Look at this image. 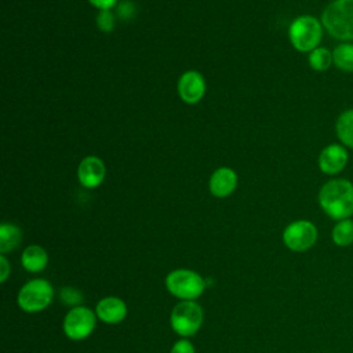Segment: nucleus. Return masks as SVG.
<instances>
[{"label":"nucleus","mask_w":353,"mask_h":353,"mask_svg":"<svg viewBox=\"0 0 353 353\" xmlns=\"http://www.w3.org/2000/svg\"><path fill=\"white\" fill-rule=\"evenodd\" d=\"M319 204L331 219L350 218L353 215V183L343 178L325 182L319 192Z\"/></svg>","instance_id":"f257e3e1"},{"label":"nucleus","mask_w":353,"mask_h":353,"mask_svg":"<svg viewBox=\"0 0 353 353\" xmlns=\"http://www.w3.org/2000/svg\"><path fill=\"white\" fill-rule=\"evenodd\" d=\"M323 28L341 41L353 40V0H332L321 14Z\"/></svg>","instance_id":"f03ea898"},{"label":"nucleus","mask_w":353,"mask_h":353,"mask_svg":"<svg viewBox=\"0 0 353 353\" xmlns=\"http://www.w3.org/2000/svg\"><path fill=\"white\" fill-rule=\"evenodd\" d=\"M323 29V23L317 18L301 15L291 22L288 37L292 47L299 52H312L321 41Z\"/></svg>","instance_id":"7ed1b4c3"},{"label":"nucleus","mask_w":353,"mask_h":353,"mask_svg":"<svg viewBox=\"0 0 353 353\" xmlns=\"http://www.w3.org/2000/svg\"><path fill=\"white\" fill-rule=\"evenodd\" d=\"M165 287L174 296L182 301H193L203 294L205 281L193 270L176 269L165 277Z\"/></svg>","instance_id":"20e7f679"},{"label":"nucleus","mask_w":353,"mask_h":353,"mask_svg":"<svg viewBox=\"0 0 353 353\" xmlns=\"http://www.w3.org/2000/svg\"><path fill=\"white\" fill-rule=\"evenodd\" d=\"M54 296L52 285L44 279L28 281L18 292V305L22 310L36 313L46 309Z\"/></svg>","instance_id":"39448f33"},{"label":"nucleus","mask_w":353,"mask_h":353,"mask_svg":"<svg viewBox=\"0 0 353 353\" xmlns=\"http://www.w3.org/2000/svg\"><path fill=\"white\" fill-rule=\"evenodd\" d=\"M203 323V310L194 301H182L176 303L171 312V327L182 335H194Z\"/></svg>","instance_id":"423d86ee"},{"label":"nucleus","mask_w":353,"mask_h":353,"mask_svg":"<svg viewBox=\"0 0 353 353\" xmlns=\"http://www.w3.org/2000/svg\"><path fill=\"white\" fill-rule=\"evenodd\" d=\"M317 228L313 222L298 219L291 222L283 232V241L287 248L295 252H303L312 248L317 241Z\"/></svg>","instance_id":"0eeeda50"},{"label":"nucleus","mask_w":353,"mask_h":353,"mask_svg":"<svg viewBox=\"0 0 353 353\" xmlns=\"http://www.w3.org/2000/svg\"><path fill=\"white\" fill-rule=\"evenodd\" d=\"M95 328V314L85 306H74L63 319V332L73 341L87 338Z\"/></svg>","instance_id":"6e6552de"},{"label":"nucleus","mask_w":353,"mask_h":353,"mask_svg":"<svg viewBox=\"0 0 353 353\" xmlns=\"http://www.w3.org/2000/svg\"><path fill=\"white\" fill-rule=\"evenodd\" d=\"M349 154L343 145L331 143L325 146L319 154V168L325 175L339 174L347 164Z\"/></svg>","instance_id":"1a4fd4ad"},{"label":"nucleus","mask_w":353,"mask_h":353,"mask_svg":"<svg viewBox=\"0 0 353 353\" xmlns=\"http://www.w3.org/2000/svg\"><path fill=\"white\" fill-rule=\"evenodd\" d=\"M178 94L186 103H197L205 92V81L197 70H188L182 73L178 80Z\"/></svg>","instance_id":"9d476101"},{"label":"nucleus","mask_w":353,"mask_h":353,"mask_svg":"<svg viewBox=\"0 0 353 353\" xmlns=\"http://www.w3.org/2000/svg\"><path fill=\"white\" fill-rule=\"evenodd\" d=\"M105 174H106L105 164L97 156L84 157L77 167L79 182L87 189H94L99 186L105 179Z\"/></svg>","instance_id":"9b49d317"},{"label":"nucleus","mask_w":353,"mask_h":353,"mask_svg":"<svg viewBox=\"0 0 353 353\" xmlns=\"http://www.w3.org/2000/svg\"><path fill=\"white\" fill-rule=\"evenodd\" d=\"M210 192L215 197H228L232 194L237 186V175L236 172L229 167H221L216 168L208 182Z\"/></svg>","instance_id":"f8f14e48"},{"label":"nucleus","mask_w":353,"mask_h":353,"mask_svg":"<svg viewBox=\"0 0 353 353\" xmlns=\"http://www.w3.org/2000/svg\"><path fill=\"white\" fill-rule=\"evenodd\" d=\"M95 312L99 320H102L103 323L117 324L124 320L127 314V306L117 296H106L97 303Z\"/></svg>","instance_id":"ddd939ff"},{"label":"nucleus","mask_w":353,"mask_h":353,"mask_svg":"<svg viewBox=\"0 0 353 353\" xmlns=\"http://www.w3.org/2000/svg\"><path fill=\"white\" fill-rule=\"evenodd\" d=\"M47 252L43 247L40 245H29L25 248V251L22 252L21 256V262L22 266L28 270V272H40L47 266Z\"/></svg>","instance_id":"4468645a"},{"label":"nucleus","mask_w":353,"mask_h":353,"mask_svg":"<svg viewBox=\"0 0 353 353\" xmlns=\"http://www.w3.org/2000/svg\"><path fill=\"white\" fill-rule=\"evenodd\" d=\"M335 132L343 146L353 148V109H347L338 116Z\"/></svg>","instance_id":"2eb2a0df"},{"label":"nucleus","mask_w":353,"mask_h":353,"mask_svg":"<svg viewBox=\"0 0 353 353\" xmlns=\"http://www.w3.org/2000/svg\"><path fill=\"white\" fill-rule=\"evenodd\" d=\"M22 239L21 229L14 225L4 222L0 225V252L6 254L8 251L15 250Z\"/></svg>","instance_id":"dca6fc26"},{"label":"nucleus","mask_w":353,"mask_h":353,"mask_svg":"<svg viewBox=\"0 0 353 353\" xmlns=\"http://www.w3.org/2000/svg\"><path fill=\"white\" fill-rule=\"evenodd\" d=\"M334 65L346 73H353V44L341 43L332 51Z\"/></svg>","instance_id":"f3484780"},{"label":"nucleus","mask_w":353,"mask_h":353,"mask_svg":"<svg viewBox=\"0 0 353 353\" xmlns=\"http://www.w3.org/2000/svg\"><path fill=\"white\" fill-rule=\"evenodd\" d=\"M331 239L338 247H349L353 244V221L350 218L338 221L331 232Z\"/></svg>","instance_id":"a211bd4d"},{"label":"nucleus","mask_w":353,"mask_h":353,"mask_svg":"<svg viewBox=\"0 0 353 353\" xmlns=\"http://www.w3.org/2000/svg\"><path fill=\"white\" fill-rule=\"evenodd\" d=\"M309 66L316 72H325L334 63L332 52L325 47H317L309 52Z\"/></svg>","instance_id":"6ab92c4d"},{"label":"nucleus","mask_w":353,"mask_h":353,"mask_svg":"<svg viewBox=\"0 0 353 353\" xmlns=\"http://www.w3.org/2000/svg\"><path fill=\"white\" fill-rule=\"evenodd\" d=\"M59 298L65 305H79L83 302V295L73 287H63L59 291Z\"/></svg>","instance_id":"aec40b11"},{"label":"nucleus","mask_w":353,"mask_h":353,"mask_svg":"<svg viewBox=\"0 0 353 353\" xmlns=\"http://www.w3.org/2000/svg\"><path fill=\"white\" fill-rule=\"evenodd\" d=\"M97 26L102 32H112L114 28V17L110 10H101L97 15Z\"/></svg>","instance_id":"412c9836"},{"label":"nucleus","mask_w":353,"mask_h":353,"mask_svg":"<svg viewBox=\"0 0 353 353\" xmlns=\"http://www.w3.org/2000/svg\"><path fill=\"white\" fill-rule=\"evenodd\" d=\"M135 6L132 1L128 0H123L119 7H117V14L120 15V18L123 19H131L135 17Z\"/></svg>","instance_id":"4be33fe9"},{"label":"nucleus","mask_w":353,"mask_h":353,"mask_svg":"<svg viewBox=\"0 0 353 353\" xmlns=\"http://www.w3.org/2000/svg\"><path fill=\"white\" fill-rule=\"evenodd\" d=\"M171 353H194V347L189 341L181 339L174 343Z\"/></svg>","instance_id":"5701e85b"},{"label":"nucleus","mask_w":353,"mask_h":353,"mask_svg":"<svg viewBox=\"0 0 353 353\" xmlns=\"http://www.w3.org/2000/svg\"><path fill=\"white\" fill-rule=\"evenodd\" d=\"M88 1L98 10H110L113 6L117 4L119 0H88Z\"/></svg>","instance_id":"b1692460"},{"label":"nucleus","mask_w":353,"mask_h":353,"mask_svg":"<svg viewBox=\"0 0 353 353\" xmlns=\"http://www.w3.org/2000/svg\"><path fill=\"white\" fill-rule=\"evenodd\" d=\"M0 268H1V273H0V281L4 283L8 277V273H10V265H8V261L6 259L4 254L0 255Z\"/></svg>","instance_id":"393cba45"}]
</instances>
